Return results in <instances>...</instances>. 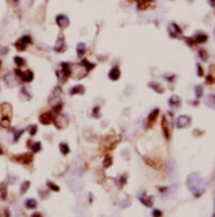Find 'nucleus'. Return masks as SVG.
Listing matches in <instances>:
<instances>
[{"instance_id": "obj_1", "label": "nucleus", "mask_w": 215, "mask_h": 217, "mask_svg": "<svg viewBox=\"0 0 215 217\" xmlns=\"http://www.w3.org/2000/svg\"><path fill=\"white\" fill-rule=\"evenodd\" d=\"M187 186L191 192L194 193V196H201V193L203 192V180L199 175L193 173L187 177Z\"/></svg>"}, {"instance_id": "obj_2", "label": "nucleus", "mask_w": 215, "mask_h": 217, "mask_svg": "<svg viewBox=\"0 0 215 217\" xmlns=\"http://www.w3.org/2000/svg\"><path fill=\"white\" fill-rule=\"evenodd\" d=\"M70 69H72V64L68 61H64L60 64V72H59V79H61L63 83L66 81V79L70 76Z\"/></svg>"}, {"instance_id": "obj_3", "label": "nucleus", "mask_w": 215, "mask_h": 217, "mask_svg": "<svg viewBox=\"0 0 215 217\" xmlns=\"http://www.w3.org/2000/svg\"><path fill=\"white\" fill-rule=\"evenodd\" d=\"M120 141V136H114V135H109L106 136L105 140L102 141V146L105 151H112V149L118 144Z\"/></svg>"}, {"instance_id": "obj_4", "label": "nucleus", "mask_w": 215, "mask_h": 217, "mask_svg": "<svg viewBox=\"0 0 215 217\" xmlns=\"http://www.w3.org/2000/svg\"><path fill=\"white\" fill-rule=\"evenodd\" d=\"M70 75H73L75 79H82L88 75V71L81 65V64H76L72 65V69H70Z\"/></svg>"}, {"instance_id": "obj_5", "label": "nucleus", "mask_w": 215, "mask_h": 217, "mask_svg": "<svg viewBox=\"0 0 215 217\" xmlns=\"http://www.w3.org/2000/svg\"><path fill=\"white\" fill-rule=\"evenodd\" d=\"M15 73L18 77H20L23 80V81L25 83H31L33 80V72L32 71H28V69H25V71H21L20 68H16L15 69Z\"/></svg>"}, {"instance_id": "obj_6", "label": "nucleus", "mask_w": 215, "mask_h": 217, "mask_svg": "<svg viewBox=\"0 0 215 217\" xmlns=\"http://www.w3.org/2000/svg\"><path fill=\"white\" fill-rule=\"evenodd\" d=\"M162 131L163 135L166 136V139L170 137L171 135V120H170V113L169 115H165L162 119Z\"/></svg>"}, {"instance_id": "obj_7", "label": "nucleus", "mask_w": 215, "mask_h": 217, "mask_svg": "<svg viewBox=\"0 0 215 217\" xmlns=\"http://www.w3.org/2000/svg\"><path fill=\"white\" fill-rule=\"evenodd\" d=\"M191 124V119L190 116H186V115H182V116H178L177 117V121H175V125L177 128H186Z\"/></svg>"}, {"instance_id": "obj_8", "label": "nucleus", "mask_w": 215, "mask_h": 217, "mask_svg": "<svg viewBox=\"0 0 215 217\" xmlns=\"http://www.w3.org/2000/svg\"><path fill=\"white\" fill-rule=\"evenodd\" d=\"M0 109H2V117H5V119L12 117V107L9 103H3L0 105Z\"/></svg>"}, {"instance_id": "obj_9", "label": "nucleus", "mask_w": 215, "mask_h": 217, "mask_svg": "<svg viewBox=\"0 0 215 217\" xmlns=\"http://www.w3.org/2000/svg\"><path fill=\"white\" fill-rule=\"evenodd\" d=\"M55 124H56V127L59 129H65L66 127H68V124H69V120H68L66 116L60 115V116H57V119L55 120Z\"/></svg>"}, {"instance_id": "obj_10", "label": "nucleus", "mask_w": 215, "mask_h": 217, "mask_svg": "<svg viewBox=\"0 0 215 217\" xmlns=\"http://www.w3.org/2000/svg\"><path fill=\"white\" fill-rule=\"evenodd\" d=\"M167 29H169V33L171 35V38H181V35H182V31H181V28L175 23H170Z\"/></svg>"}, {"instance_id": "obj_11", "label": "nucleus", "mask_w": 215, "mask_h": 217, "mask_svg": "<svg viewBox=\"0 0 215 217\" xmlns=\"http://www.w3.org/2000/svg\"><path fill=\"white\" fill-rule=\"evenodd\" d=\"M56 23L61 29H65L66 27L69 25V19H68V16L60 13V15H57V18H56Z\"/></svg>"}, {"instance_id": "obj_12", "label": "nucleus", "mask_w": 215, "mask_h": 217, "mask_svg": "<svg viewBox=\"0 0 215 217\" xmlns=\"http://www.w3.org/2000/svg\"><path fill=\"white\" fill-rule=\"evenodd\" d=\"M53 49H55L56 52H64L66 49V44H65V39H64V36L63 35H60V38L57 39V41H56V44L55 47H53Z\"/></svg>"}, {"instance_id": "obj_13", "label": "nucleus", "mask_w": 215, "mask_h": 217, "mask_svg": "<svg viewBox=\"0 0 215 217\" xmlns=\"http://www.w3.org/2000/svg\"><path fill=\"white\" fill-rule=\"evenodd\" d=\"M154 4L153 0H138L137 2V8L140 9V11H145V9L150 8Z\"/></svg>"}, {"instance_id": "obj_14", "label": "nucleus", "mask_w": 215, "mask_h": 217, "mask_svg": "<svg viewBox=\"0 0 215 217\" xmlns=\"http://www.w3.org/2000/svg\"><path fill=\"white\" fill-rule=\"evenodd\" d=\"M13 160H16L20 164H29L32 161V156L28 155V153H24V155H20V156H16L13 157Z\"/></svg>"}, {"instance_id": "obj_15", "label": "nucleus", "mask_w": 215, "mask_h": 217, "mask_svg": "<svg viewBox=\"0 0 215 217\" xmlns=\"http://www.w3.org/2000/svg\"><path fill=\"white\" fill-rule=\"evenodd\" d=\"M40 123H41V124H45V125L53 123V116H52V113H49V112L41 113V115H40Z\"/></svg>"}, {"instance_id": "obj_16", "label": "nucleus", "mask_w": 215, "mask_h": 217, "mask_svg": "<svg viewBox=\"0 0 215 217\" xmlns=\"http://www.w3.org/2000/svg\"><path fill=\"white\" fill-rule=\"evenodd\" d=\"M4 81H5V84L8 87H15L16 84H18V80H16L13 73H8V75H5L4 76Z\"/></svg>"}, {"instance_id": "obj_17", "label": "nucleus", "mask_w": 215, "mask_h": 217, "mask_svg": "<svg viewBox=\"0 0 215 217\" xmlns=\"http://www.w3.org/2000/svg\"><path fill=\"white\" fill-rule=\"evenodd\" d=\"M61 93H63V91H61V88H55L53 89V92H52V95H51V97H49V103L51 104H53V103L56 101V100H59L60 97H61Z\"/></svg>"}, {"instance_id": "obj_18", "label": "nucleus", "mask_w": 215, "mask_h": 217, "mask_svg": "<svg viewBox=\"0 0 215 217\" xmlns=\"http://www.w3.org/2000/svg\"><path fill=\"white\" fill-rule=\"evenodd\" d=\"M121 77V71H120V68L118 67H113L112 69H110V72H109V79L110 80H118Z\"/></svg>"}, {"instance_id": "obj_19", "label": "nucleus", "mask_w": 215, "mask_h": 217, "mask_svg": "<svg viewBox=\"0 0 215 217\" xmlns=\"http://www.w3.org/2000/svg\"><path fill=\"white\" fill-rule=\"evenodd\" d=\"M194 41H195V45L197 44H202V43H206L207 39H209V36L204 35V33H197L195 36H194Z\"/></svg>"}, {"instance_id": "obj_20", "label": "nucleus", "mask_w": 215, "mask_h": 217, "mask_svg": "<svg viewBox=\"0 0 215 217\" xmlns=\"http://www.w3.org/2000/svg\"><path fill=\"white\" fill-rule=\"evenodd\" d=\"M158 113H159V109H154V111L149 115V117H147V127H152L153 125V123L156 121V119H157V116H158Z\"/></svg>"}, {"instance_id": "obj_21", "label": "nucleus", "mask_w": 215, "mask_h": 217, "mask_svg": "<svg viewBox=\"0 0 215 217\" xmlns=\"http://www.w3.org/2000/svg\"><path fill=\"white\" fill-rule=\"evenodd\" d=\"M84 92H85V88H84L82 85H76L69 91L70 95H81V93H84Z\"/></svg>"}, {"instance_id": "obj_22", "label": "nucleus", "mask_w": 215, "mask_h": 217, "mask_svg": "<svg viewBox=\"0 0 215 217\" xmlns=\"http://www.w3.org/2000/svg\"><path fill=\"white\" fill-rule=\"evenodd\" d=\"M77 56H79V58H82L84 55H85V51H86V48H85V44H84V43H79V44H77Z\"/></svg>"}, {"instance_id": "obj_23", "label": "nucleus", "mask_w": 215, "mask_h": 217, "mask_svg": "<svg viewBox=\"0 0 215 217\" xmlns=\"http://www.w3.org/2000/svg\"><path fill=\"white\" fill-rule=\"evenodd\" d=\"M140 200H141V202H142V204H145L146 206H152L153 205V199L152 197H149V196H140Z\"/></svg>"}, {"instance_id": "obj_24", "label": "nucleus", "mask_w": 215, "mask_h": 217, "mask_svg": "<svg viewBox=\"0 0 215 217\" xmlns=\"http://www.w3.org/2000/svg\"><path fill=\"white\" fill-rule=\"evenodd\" d=\"M169 104L171 105V107H179L181 105V99L178 97V96H171V97L169 99Z\"/></svg>"}, {"instance_id": "obj_25", "label": "nucleus", "mask_w": 215, "mask_h": 217, "mask_svg": "<svg viewBox=\"0 0 215 217\" xmlns=\"http://www.w3.org/2000/svg\"><path fill=\"white\" fill-rule=\"evenodd\" d=\"M81 65H82L88 72L90 71V69L95 68V64H93V63H90V61H88L86 59H82V60H81Z\"/></svg>"}, {"instance_id": "obj_26", "label": "nucleus", "mask_w": 215, "mask_h": 217, "mask_svg": "<svg viewBox=\"0 0 215 217\" xmlns=\"http://www.w3.org/2000/svg\"><path fill=\"white\" fill-rule=\"evenodd\" d=\"M25 206L28 209H35L36 206H37V201H36L35 199H28L25 201Z\"/></svg>"}, {"instance_id": "obj_27", "label": "nucleus", "mask_w": 215, "mask_h": 217, "mask_svg": "<svg viewBox=\"0 0 215 217\" xmlns=\"http://www.w3.org/2000/svg\"><path fill=\"white\" fill-rule=\"evenodd\" d=\"M149 87H152V89L157 91L158 93H162V92H163V88L158 84V83H149Z\"/></svg>"}, {"instance_id": "obj_28", "label": "nucleus", "mask_w": 215, "mask_h": 217, "mask_svg": "<svg viewBox=\"0 0 215 217\" xmlns=\"http://www.w3.org/2000/svg\"><path fill=\"white\" fill-rule=\"evenodd\" d=\"M13 61L16 63V65H18L19 68H21V67L25 65V60L23 59V58H20V56H16V58L13 59Z\"/></svg>"}, {"instance_id": "obj_29", "label": "nucleus", "mask_w": 215, "mask_h": 217, "mask_svg": "<svg viewBox=\"0 0 215 217\" xmlns=\"http://www.w3.org/2000/svg\"><path fill=\"white\" fill-rule=\"evenodd\" d=\"M0 125H2L3 128H9V125H11V119L2 117V120H0Z\"/></svg>"}, {"instance_id": "obj_30", "label": "nucleus", "mask_w": 215, "mask_h": 217, "mask_svg": "<svg viewBox=\"0 0 215 217\" xmlns=\"http://www.w3.org/2000/svg\"><path fill=\"white\" fill-rule=\"evenodd\" d=\"M60 151H61L63 155H68V153H69V146H68V144H65V143H61V144H60Z\"/></svg>"}, {"instance_id": "obj_31", "label": "nucleus", "mask_w": 215, "mask_h": 217, "mask_svg": "<svg viewBox=\"0 0 215 217\" xmlns=\"http://www.w3.org/2000/svg\"><path fill=\"white\" fill-rule=\"evenodd\" d=\"M199 58L203 60V61H207L209 60V52L204 51V49H201L199 51Z\"/></svg>"}, {"instance_id": "obj_32", "label": "nucleus", "mask_w": 215, "mask_h": 217, "mask_svg": "<svg viewBox=\"0 0 215 217\" xmlns=\"http://www.w3.org/2000/svg\"><path fill=\"white\" fill-rule=\"evenodd\" d=\"M15 47H16V48L19 49V51H24V49L27 48V45H25L24 43L21 41V40H18V41L15 43Z\"/></svg>"}, {"instance_id": "obj_33", "label": "nucleus", "mask_w": 215, "mask_h": 217, "mask_svg": "<svg viewBox=\"0 0 215 217\" xmlns=\"http://www.w3.org/2000/svg\"><path fill=\"white\" fill-rule=\"evenodd\" d=\"M20 40H21L25 45H28V44H31V43H32V39H31V36H29V35H24Z\"/></svg>"}, {"instance_id": "obj_34", "label": "nucleus", "mask_w": 215, "mask_h": 217, "mask_svg": "<svg viewBox=\"0 0 215 217\" xmlns=\"http://www.w3.org/2000/svg\"><path fill=\"white\" fill-rule=\"evenodd\" d=\"M31 148H32V152L33 153H36V152H39L40 149H41V143H35L33 145H31Z\"/></svg>"}, {"instance_id": "obj_35", "label": "nucleus", "mask_w": 215, "mask_h": 217, "mask_svg": "<svg viewBox=\"0 0 215 217\" xmlns=\"http://www.w3.org/2000/svg\"><path fill=\"white\" fill-rule=\"evenodd\" d=\"M28 188H29V181H24V182H23V185H21V188H20V192L25 193Z\"/></svg>"}, {"instance_id": "obj_36", "label": "nucleus", "mask_w": 215, "mask_h": 217, "mask_svg": "<svg viewBox=\"0 0 215 217\" xmlns=\"http://www.w3.org/2000/svg\"><path fill=\"white\" fill-rule=\"evenodd\" d=\"M110 165H112V157H110V156H106L105 160H104V166L108 168V166H110Z\"/></svg>"}, {"instance_id": "obj_37", "label": "nucleus", "mask_w": 215, "mask_h": 217, "mask_svg": "<svg viewBox=\"0 0 215 217\" xmlns=\"http://www.w3.org/2000/svg\"><path fill=\"white\" fill-rule=\"evenodd\" d=\"M202 92H203L202 87H197V88H195V95H197V97H198V99H199L201 96H202Z\"/></svg>"}, {"instance_id": "obj_38", "label": "nucleus", "mask_w": 215, "mask_h": 217, "mask_svg": "<svg viewBox=\"0 0 215 217\" xmlns=\"http://www.w3.org/2000/svg\"><path fill=\"white\" fill-rule=\"evenodd\" d=\"M48 188H51L52 191H55V192H59V191H60L59 186H56L55 184H53V182H48Z\"/></svg>"}, {"instance_id": "obj_39", "label": "nucleus", "mask_w": 215, "mask_h": 217, "mask_svg": "<svg viewBox=\"0 0 215 217\" xmlns=\"http://www.w3.org/2000/svg\"><path fill=\"white\" fill-rule=\"evenodd\" d=\"M36 132H37V127H36V125H31V127H29V133H31V135H35Z\"/></svg>"}, {"instance_id": "obj_40", "label": "nucleus", "mask_w": 215, "mask_h": 217, "mask_svg": "<svg viewBox=\"0 0 215 217\" xmlns=\"http://www.w3.org/2000/svg\"><path fill=\"white\" fill-rule=\"evenodd\" d=\"M206 83H207V84H213V83H214V76H213V75H209V76H207Z\"/></svg>"}, {"instance_id": "obj_41", "label": "nucleus", "mask_w": 215, "mask_h": 217, "mask_svg": "<svg viewBox=\"0 0 215 217\" xmlns=\"http://www.w3.org/2000/svg\"><path fill=\"white\" fill-rule=\"evenodd\" d=\"M197 72H198V75L199 76H203V69H202V67L201 65H197Z\"/></svg>"}, {"instance_id": "obj_42", "label": "nucleus", "mask_w": 215, "mask_h": 217, "mask_svg": "<svg viewBox=\"0 0 215 217\" xmlns=\"http://www.w3.org/2000/svg\"><path fill=\"white\" fill-rule=\"evenodd\" d=\"M153 216H154V217H161V216H162V212L157 209V211H154V212H153Z\"/></svg>"}, {"instance_id": "obj_43", "label": "nucleus", "mask_w": 215, "mask_h": 217, "mask_svg": "<svg viewBox=\"0 0 215 217\" xmlns=\"http://www.w3.org/2000/svg\"><path fill=\"white\" fill-rule=\"evenodd\" d=\"M174 77H175V76H174V75H167V76H165V79H166L167 81H173V80H174Z\"/></svg>"}, {"instance_id": "obj_44", "label": "nucleus", "mask_w": 215, "mask_h": 217, "mask_svg": "<svg viewBox=\"0 0 215 217\" xmlns=\"http://www.w3.org/2000/svg\"><path fill=\"white\" fill-rule=\"evenodd\" d=\"M98 109H100L98 107H96V108H95V112H93V115H95V116H97V115H98Z\"/></svg>"}, {"instance_id": "obj_45", "label": "nucleus", "mask_w": 215, "mask_h": 217, "mask_svg": "<svg viewBox=\"0 0 215 217\" xmlns=\"http://www.w3.org/2000/svg\"><path fill=\"white\" fill-rule=\"evenodd\" d=\"M32 217H41V215H40V213H33Z\"/></svg>"}, {"instance_id": "obj_46", "label": "nucleus", "mask_w": 215, "mask_h": 217, "mask_svg": "<svg viewBox=\"0 0 215 217\" xmlns=\"http://www.w3.org/2000/svg\"><path fill=\"white\" fill-rule=\"evenodd\" d=\"M13 4H19V0H13Z\"/></svg>"}, {"instance_id": "obj_47", "label": "nucleus", "mask_w": 215, "mask_h": 217, "mask_svg": "<svg viewBox=\"0 0 215 217\" xmlns=\"http://www.w3.org/2000/svg\"><path fill=\"white\" fill-rule=\"evenodd\" d=\"M210 5H214V0H210Z\"/></svg>"}, {"instance_id": "obj_48", "label": "nucleus", "mask_w": 215, "mask_h": 217, "mask_svg": "<svg viewBox=\"0 0 215 217\" xmlns=\"http://www.w3.org/2000/svg\"><path fill=\"white\" fill-rule=\"evenodd\" d=\"M2 153H3V151H2V148H0V155H2Z\"/></svg>"}, {"instance_id": "obj_49", "label": "nucleus", "mask_w": 215, "mask_h": 217, "mask_svg": "<svg viewBox=\"0 0 215 217\" xmlns=\"http://www.w3.org/2000/svg\"><path fill=\"white\" fill-rule=\"evenodd\" d=\"M0 65H2V61H0Z\"/></svg>"}]
</instances>
